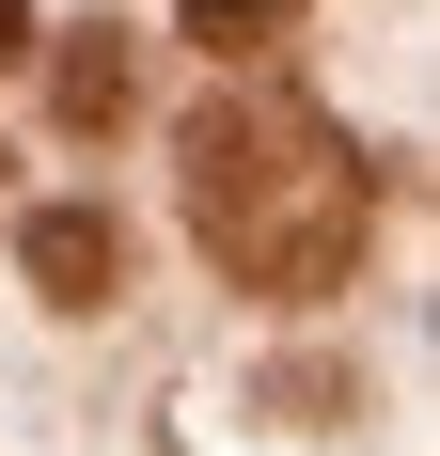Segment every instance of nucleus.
Segmentation results:
<instances>
[{
  "label": "nucleus",
  "mask_w": 440,
  "mask_h": 456,
  "mask_svg": "<svg viewBox=\"0 0 440 456\" xmlns=\"http://www.w3.org/2000/svg\"><path fill=\"white\" fill-rule=\"evenodd\" d=\"M174 189H189L205 268L252 283V299H330L362 268V236H378V174L299 94H205L189 142H174Z\"/></svg>",
  "instance_id": "f257e3e1"
},
{
  "label": "nucleus",
  "mask_w": 440,
  "mask_h": 456,
  "mask_svg": "<svg viewBox=\"0 0 440 456\" xmlns=\"http://www.w3.org/2000/svg\"><path fill=\"white\" fill-rule=\"evenodd\" d=\"M16 252H32V283L63 299V315H94V299L126 283V236L94 221V205H32V236H16Z\"/></svg>",
  "instance_id": "f03ea898"
},
{
  "label": "nucleus",
  "mask_w": 440,
  "mask_h": 456,
  "mask_svg": "<svg viewBox=\"0 0 440 456\" xmlns=\"http://www.w3.org/2000/svg\"><path fill=\"white\" fill-rule=\"evenodd\" d=\"M126 110V47H63V126H110Z\"/></svg>",
  "instance_id": "7ed1b4c3"
},
{
  "label": "nucleus",
  "mask_w": 440,
  "mask_h": 456,
  "mask_svg": "<svg viewBox=\"0 0 440 456\" xmlns=\"http://www.w3.org/2000/svg\"><path fill=\"white\" fill-rule=\"evenodd\" d=\"M174 16H189V32H220V47H267L299 0H174Z\"/></svg>",
  "instance_id": "20e7f679"
},
{
  "label": "nucleus",
  "mask_w": 440,
  "mask_h": 456,
  "mask_svg": "<svg viewBox=\"0 0 440 456\" xmlns=\"http://www.w3.org/2000/svg\"><path fill=\"white\" fill-rule=\"evenodd\" d=\"M16 47H32V0H0V63H16Z\"/></svg>",
  "instance_id": "39448f33"
}]
</instances>
